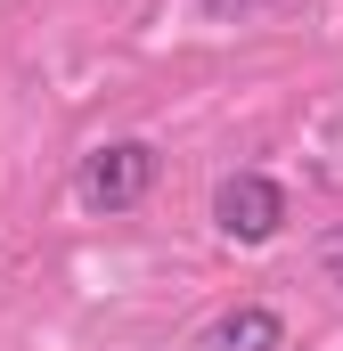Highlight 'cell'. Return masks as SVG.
Listing matches in <instances>:
<instances>
[{"label": "cell", "instance_id": "obj_1", "mask_svg": "<svg viewBox=\"0 0 343 351\" xmlns=\"http://www.w3.org/2000/svg\"><path fill=\"white\" fill-rule=\"evenodd\" d=\"M147 188H156V147L147 139H106V147H90L82 172H74V196L90 213H131Z\"/></svg>", "mask_w": 343, "mask_h": 351}, {"label": "cell", "instance_id": "obj_2", "mask_svg": "<svg viewBox=\"0 0 343 351\" xmlns=\"http://www.w3.org/2000/svg\"><path fill=\"white\" fill-rule=\"evenodd\" d=\"M294 221V204H286V188L261 172H229L213 188V229L229 237V245H270L278 229Z\"/></svg>", "mask_w": 343, "mask_h": 351}, {"label": "cell", "instance_id": "obj_3", "mask_svg": "<svg viewBox=\"0 0 343 351\" xmlns=\"http://www.w3.org/2000/svg\"><path fill=\"white\" fill-rule=\"evenodd\" d=\"M196 351H286V319L270 302H237L196 335Z\"/></svg>", "mask_w": 343, "mask_h": 351}, {"label": "cell", "instance_id": "obj_4", "mask_svg": "<svg viewBox=\"0 0 343 351\" xmlns=\"http://www.w3.org/2000/svg\"><path fill=\"white\" fill-rule=\"evenodd\" d=\"M319 269H327V286H335V294H343V229H335V237H327V254H319Z\"/></svg>", "mask_w": 343, "mask_h": 351}]
</instances>
